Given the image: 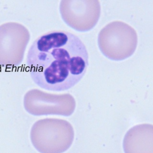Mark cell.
<instances>
[{"label":"cell","mask_w":153,"mask_h":153,"mask_svg":"<svg viewBox=\"0 0 153 153\" xmlns=\"http://www.w3.org/2000/svg\"><path fill=\"white\" fill-rule=\"evenodd\" d=\"M59 11L63 22L78 32L91 30L100 16L99 0H61Z\"/></svg>","instance_id":"4"},{"label":"cell","mask_w":153,"mask_h":153,"mask_svg":"<svg viewBox=\"0 0 153 153\" xmlns=\"http://www.w3.org/2000/svg\"><path fill=\"white\" fill-rule=\"evenodd\" d=\"M44 146L43 153H62L71 146L74 130L67 121L60 119H44Z\"/></svg>","instance_id":"5"},{"label":"cell","mask_w":153,"mask_h":153,"mask_svg":"<svg viewBox=\"0 0 153 153\" xmlns=\"http://www.w3.org/2000/svg\"><path fill=\"white\" fill-rule=\"evenodd\" d=\"M26 64L33 81L53 91L69 90L84 76L88 55L82 41L66 31L53 30L37 38L30 45Z\"/></svg>","instance_id":"1"},{"label":"cell","mask_w":153,"mask_h":153,"mask_svg":"<svg viewBox=\"0 0 153 153\" xmlns=\"http://www.w3.org/2000/svg\"><path fill=\"white\" fill-rule=\"evenodd\" d=\"M30 40L27 29L17 22L0 26V65L17 66L23 61Z\"/></svg>","instance_id":"3"},{"label":"cell","mask_w":153,"mask_h":153,"mask_svg":"<svg viewBox=\"0 0 153 153\" xmlns=\"http://www.w3.org/2000/svg\"><path fill=\"white\" fill-rule=\"evenodd\" d=\"M124 153H153V125L142 124L130 128L123 139Z\"/></svg>","instance_id":"6"},{"label":"cell","mask_w":153,"mask_h":153,"mask_svg":"<svg viewBox=\"0 0 153 153\" xmlns=\"http://www.w3.org/2000/svg\"><path fill=\"white\" fill-rule=\"evenodd\" d=\"M99 48L108 59L121 61L131 56L137 45L136 30L128 24L114 21L101 29L97 38Z\"/></svg>","instance_id":"2"}]
</instances>
